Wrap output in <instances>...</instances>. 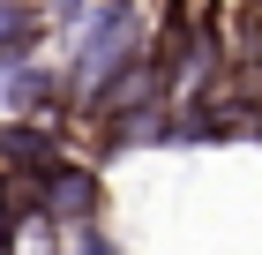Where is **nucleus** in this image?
<instances>
[{
    "instance_id": "obj_5",
    "label": "nucleus",
    "mask_w": 262,
    "mask_h": 255,
    "mask_svg": "<svg viewBox=\"0 0 262 255\" xmlns=\"http://www.w3.org/2000/svg\"><path fill=\"white\" fill-rule=\"evenodd\" d=\"M68 248H75V255H113V240H105L98 225H75V233H68Z\"/></svg>"
},
{
    "instance_id": "obj_3",
    "label": "nucleus",
    "mask_w": 262,
    "mask_h": 255,
    "mask_svg": "<svg viewBox=\"0 0 262 255\" xmlns=\"http://www.w3.org/2000/svg\"><path fill=\"white\" fill-rule=\"evenodd\" d=\"M38 203H45L53 218H60L68 233H75V225H98V203H105V188H98V173H90V165L60 158V165H53V173L38 180Z\"/></svg>"
},
{
    "instance_id": "obj_4",
    "label": "nucleus",
    "mask_w": 262,
    "mask_h": 255,
    "mask_svg": "<svg viewBox=\"0 0 262 255\" xmlns=\"http://www.w3.org/2000/svg\"><path fill=\"white\" fill-rule=\"evenodd\" d=\"M45 8L38 0H0V53H30V45L45 38Z\"/></svg>"
},
{
    "instance_id": "obj_1",
    "label": "nucleus",
    "mask_w": 262,
    "mask_h": 255,
    "mask_svg": "<svg viewBox=\"0 0 262 255\" xmlns=\"http://www.w3.org/2000/svg\"><path fill=\"white\" fill-rule=\"evenodd\" d=\"M142 60V8L135 0H105L90 8V23H75V60H68V105L90 113V105L113 90Z\"/></svg>"
},
{
    "instance_id": "obj_2",
    "label": "nucleus",
    "mask_w": 262,
    "mask_h": 255,
    "mask_svg": "<svg viewBox=\"0 0 262 255\" xmlns=\"http://www.w3.org/2000/svg\"><path fill=\"white\" fill-rule=\"evenodd\" d=\"M60 98H68V83L38 53H0V113L8 120H53Z\"/></svg>"
}]
</instances>
